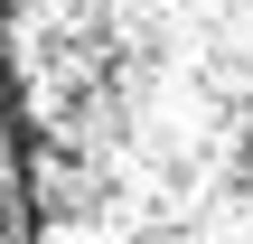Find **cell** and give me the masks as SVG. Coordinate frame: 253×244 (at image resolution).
<instances>
[{
  "label": "cell",
  "instance_id": "obj_1",
  "mask_svg": "<svg viewBox=\"0 0 253 244\" xmlns=\"http://www.w3.org/2000/svg\"><path fill=\"white\" fill-rule=\"evenodd\" d=\"M28 244H253V0H9Z\"/></svg>",
  "mask_w": 253,
  "mask_h": 244
}]
</instances>
